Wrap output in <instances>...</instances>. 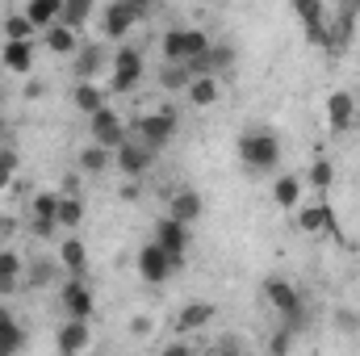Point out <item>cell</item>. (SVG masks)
<instances>
[{"label":"cell","instance_id":"cell-28","mask_svg":"<svg viewBox=\"0 0 360 356\" xmlns=\"http://www.w3.org/2000/svg\"><path fill=\"white\" fill-rule=\"evenodd\" d=\"M306 184H310L319 197H327V189L335 184V168H331V160H323V155H319V160L306 168Z\"/></svg>","mask_w":360,"mask_h":356},{"label":"cell","instance_id":"cell-6","mask_svg":"<svg viewBox=\"0 0 360 356\" xmlns=\"http://www.w3.org/2000/svg\"><path fill=\"white\" fill-rule=\"evenodd\" d=\"M59 306H63L68 319H92L96 298H92V289L84 285V276H72V272H68V281L59 285Z\"/></svg>","mask_w":360,"mask_h":356},{"label":"cell","instance_id":"cell-9","mask_svg":"<svg viewBox=\"0 0 360 356\" xmlns=\"http://www.w3.org/2000/svg\"><path fill=\"white\" fill-rule=\"evenodd\" d=\"M356 117H360L356 92L335 89L327 96V130H331V134H348V130L356 126Z\"/></svg>","mask_w":360,"mask_h":356},{"label":"cell","instance_id":"cell-48","mask_svg":"<svg viewBox=\"0 0 360 356\" xmlns=\"http://www.w3.org/2000/svg\"><path fill=\"white\" fill-rule=\"evenodd\" d=\"M0 105H4V89H0Z\"/></svg>","mask_w":360,"mask_h":356},{"label":"cell","instance_id":"cell-29","mask_svg":"<svg viewBox=\"0 0 360 356\" xmlns=\"http://www.w3.org/2000/svg\"><path fill=\"white\" fill-rule=\"evenodd\" d=\"M188 80H193V72H188V63H164V72H160V84L172 92H184L188 89Z\"/></svg>","mask_w":360,"mask_h":356},{"label":"cell","instance_id":"cell-15","mask_svg":"<svg viewBox=\"0 0 360 356\" xmlns=\"http://www.w3.org/2000/svg\"><path fill=\"white\" fill-rule=\"evenodd\" d=\"M25 285V256L13 243H0V298L17 293Z\"/></svg>","mask_w":360,"mask_h":356},{"label":"cell","instance_id":"cell-36","mask_svg":"<svg viewBox=\"0 0 360 356\" xmlns=\"http://www.w3.org/2000/svg\"><path fill=\"white\" fill-rule=\"evenodd\" d=\"M13 177H17V151L0 147V193L13 189Z\"/></svg>","mask_w":360,"mask_h":356},{"label":"cell","instance_id":"cell-18","mask_svg":"<svg viewBox=\"0 0 360 356\" xmlns=\"http://www.w3.org/2000/svg\"><path fill=\"white\" fill-rule=\"evenodd\" d=\"M168 214L180 218L184 227H193V222L205 214V201H201V193H197V189H176V193L168 197Z\"/></svg>","mask_w":360,"mask_h":356},{"label":"cell","instance_id":"cell-1","mask_svg":"<svg viewBox=\"0 0 360 356\" xmlns=\"http://www.w3.org/2000/svg\"><path fill=\"white\" fill-rule=\"evenodd\" d=\"M239 160L252 168V172H272L276 164H281V139L264 130V126H256V130H243V139H239Z\"/></svg>","mask_w":360,"mask_h":356},{"label":"cell","instance_id":"cell-12","mask_svg":"<svg viewBox=\"0 0 360 356\" xmlns=\"http://www.w3.org/2000/svg\"><path fill=\"white\" fill-rule=\"evenodd\" d=\"M172 272H176L172 256H168V252H164V248H160L155 239L139 248V276H143V281H151V285H164V281H168Z\"/></svg>","mask_w":360,"mask_h":356},{"label":"cell","instance_id":"cell-5","mask_svg":"<svg viewBox=\"0 0 360 356\" xmlns=\"http://www.w3.org/2000/svg\"><path fill=\"white\" fill-rule=\"evenodd\" d=\"M176 130H180V117L172 113V109H151V113H143V117H139V139H143V143H151L155 151H160V147H168V143L176 139Z\"/></svg>","mask_w":360,"mask_h":356},{"label":"cell","instance_id":"cell-2","mask_svg":"<svg viewBox=\"0 0 360 356\" xmlns=\"http://www.w3.org/2000/svg\"><path fill=\"white\" fill-rule=\"evenodd\" d=\"M264 302L276 310V319H281L285 327H293V331L302 327L306 306H302V293H297L293 281H285V276H269V281H264Z\"/></svg>","mask_w":360,"mask_h":356},{"label":"cell","instance_id":"cell-43","mask_svg":"<svg viewBox=\"0 0 360 356\" xmlns=\"http://www.w3.org/2000/svg\"><path fill=\"white\" fill-rule=\"evenodd\" d=\"M8 235H17V222L13 218H0V239H8Z\"/></svg>","mask_w":360,"mask_h":356},{"label":"cell","instance_id":"cell-20","mask_svg":"<svg viewBox=\"0 0 360 356\" xmlns=\"http://www.w3.org/2000/svg\"><path fill=\"white\" fill-rule=\"evenodd\" d=\"M184 96H188L197 109H210V105H218V96H222V89H218V76H214V72H201V76H193V80H188V89H184Z\"/></svg>","mask_w":360,"mask_h":356},{"label":"cell","instance_id":"cell-44","mask_svg":"<svg viewBox=\"0 0 360 356\" xmlns=\"http://www.w3.org/2000/svg\"><path fill=\"white\" fill-rule=\"evenodd\" d=\"M335 4H340L344 13H356V17H360V0H335Z\"/></svg>","mask_w":360,"mask_h":356},{"label":"cell","instance_id":"cell-35","mask_svg":"<svg viewBox=\"0 0 360 356\" xmlns=\"http://www.w3.org/2000/svg\"><path fill=\"white\" fill-rule=\"evenodd\" d=\"M25 348V331H21V323H13V327H4L0 331V356H13Z\"/></svg>","mask_w":360,"mask_h":356},{"label":"cell","instance_id":"cell-26","mask_svg":"<svg viewBox=\"0 0 360 356\" xmlns=\"http://www.w3.org/2000/svg\"><path fill=\"white\" fill-rule=\"evenodd\" d=\"M80 222H84V197L80 193H63L59 197V227L63 231H80Z\"/></svg>","mask_w":360,"mask_h":356},{"label":"cell","instance_id":"cell-19","mask_svg":"<svg viewBox=\"0 0 360 356\" xmlns=\"http://www.w3.org/2000/svg\"><path fill=\"white\" fill-rule=\"evenodd\" d=\"M214 319H218V306H214V302H188V306H180V314H176V331L180 336L201 331V327H210Z\"/></svg>","mask_w":360,"mask_h":356},{"label":"cell","instance_id":"cell-41","mask_svg":"<svg viewBox=\"0 0 360 356\" xmlns=\"http://www.w3.org/2000/svg\"><path fill=\"white\" fill-rule=\"evenodd\" d=\"M59 193H80V177H76V172H68L63 184H59Z\"/></svg>","mask_w":360,"mask_h":356},{"label":"cell","instance_id":"cell-30","mask_svg":"<svg viewBox=\"0 0 360 356\" xmlns=\"http://www.w3.org/2000/svg\"><path fill=\"white\" fill-rule=\"evenodd\" d=\"M92 8H96V0H63V17L59 21H68L72 30H80L92 17Z\"/></svg>","mask_w":360,"mask_h":356},{"label":"cell","instance_id":"cell-22","mask_svg":"<svg viewBox=\"0 0 360 356\" xmlns=\"http://www.w3.org/2000/svg\"><path fill=\"white\" fill-rule=\"evenodd\" d=\"M302 189H306V180L293 177V172H285V177H276V184H272V201H276L281 210H297Z\"/></svg>","mask_w":360,"mask_h":356},{"label":"cell","instance_id":"cell-7","mask_svg":"<svg viewBox=\"0 0 360 356\" xmlns=\"http://www.w3.org/2000/svg\"><path fill=\"white\" fill-rule=\"evenodd\" d=\"M59 189L55 193H38L34 201H30V231L38 235V239H51L55 231H59Z\"/></svg>","mask_w":360,"mask_h":356},{"label":"cell","instance_id":"cell-34","mask_svg":"<svg viewBox=\"0 0 360 356\" xmlns=\"http://www.w3.org/2000/svg\"><path fill=\"white\" fill-rule=\"evenodd\" d=\"M101 68V46H84L76 59V80H92V72Z\"/></svg>","mask_w":360,"mask_h":356},{"label":"cell","instance_id":"cell-32","mask_svg":"<svg viewBox=\"0 0 360 356\" xmlns=\"http://www.w3.org/2000/svg\"><path fill=\"white\" fill-rule=\"evenodd\" d=\"M289 8H293V17H297L302 25H310V21H323V17H327V4H323V0H289Z\"/></svg>","mask_w":360,"mask_h":356},{"label":"cell","instance_id":"cell-38","mask_svg":"<svg viewBox=\"0 0 360 356\" xmlns=\"http://www.w3.org/2000/svg\"><path fill=\"white\" fill-rule=\"evenodd\" d=\"M269 348H272V352H289V348H293V327H285V331H276V336L269 340Z\"/></svg>","mask_w":360,"mask_h":356},{"label":"cell","instance_id":"cell-4","mask_svg":"<svg viewBox=\"0 0 360 356\" xmlns=\"http://www.w3.org/2000/svg\"><path fill=\"white\" fill-rule=\"evenodd\" d=\"M113 164L122 168V177L126 180H139L151 164H155V147L143 143V139H122L117 151H113Z\"/></svg>","mask_w":360,"mask_h":356},{"label":"cell","instance_id":"cell-27","mask_svg":"<svg viewBox=\"0 0 360 356\" xmlns=\"http://www.w3.org/2000/svg\"><path fill=\"white\" fill-rule=\"evenodd\" d=\"M25 17H30L38 30H46V25H55V21L63 17V0H30V4H25Z\"/></svg>","mask_w":360,"mask_h":356},{"label":"cell","instance_id":"cell-39","mask_svg":"<svg viewBox=\"0 0 360 356\" xmlns=\"http://www.w3.org/2000/svg\"><path fill=\"white\" fill-rule=\"evenodd\" d=\"M151 327H155V323H151L147 314H134V319H130V336H139V340H143V336H151Z\"/></svg>","mask_w":360,"mask_h":356},{"label":"cell","instance_id":"cell-25","mask_svg":"<svg viewBox=\"0 0 360 356\" xmlns=\"http://www.w3.org/2000/svg\"><path fill=\"white\" fill-rule=\"evenodd\" d=\"M109 164H113V151H109V147H101V143L80 147V172H84V177H101Z\"/></svg>","mask_w":360,"mask_h":356},{"label":"cell","instance_id":"cell-46","mask_svg":"<svg viewBox=\"0 0 360 356\" xmlns=\"http://www.w3.org/2000/svg\"><path fill=\"white\" fill-rule=\"evenodd\" d=\"M340 327H348V331H356L360 323H356V314H340Z\"/></svg>","mask_w":360,"mask_h":356},{"label":"cell","instance_id":"cell-3","mask_svg":"<svg viewBox=\"0 0 360 356\" xmlns=\"http://www.w3.org/2000/svg\"><path fill=\"white\" fill-rule=\"evenodd\" d=\"M143 72H147V63H143V51H139V46H122V51L113 55L109 89H113V92H134L139 84H143Z\"/></svg>","mask_w":360,"mask_h":356},{"label":"cell","instance_id":"cell-17","mask_svg":"<svg viewBox=\"0 0 360 356\" xmlns=\"http://www.w3.org/2000/svg\"><path fill=\"white\" fill-rule=\"evenodd\" d=\"M42 34V46L51 51V55H76L80 51V34L68 25V21H55V25H46V30H38Z\"/></svg>","mask_w":360,"mask_h":356},{"label":"cell","instance_id":"cell-37","mask_svg":"<svg viewBox=\"0 0 360 356\" xmlns=\"http://www.w3.org/2000/svg\"><path fill=\"white\" fill-rule=\"evenodd\" d=\"M235 63V46H226V42H214L210 46V68H214V76L222 72V68H231Z\"/></svg>","mask_w":360,"mask_h":356},{"label":"cell","instance_id":"cell-49","mask_svg":"<svg viewBox=\"0 0 360 356\" xmlns=\"http://www.w3.org/2000/svg\"><path fill=\"white\" fill-rule=\"evenodd\" d=\"M356 105H360V89H356Z\"/></svg>","mask_w":360,"mask_h":356},{"label":"cell","instance_id":"cell-23","mask_svg":"<svg viewBox=\"0 0 360 356\" xmlns=\"http://www.w3.org/2000/svg\"><path fill=\"white\" fill-rule=\"evenodd\" d=\"M72 105L89 117V113H96V109L105 105V89H101L96 80H76V89H72Z\"/></svg>","mask_w":360,"mask_h":356},{"label":"cell","instance_id":"cell-8","mask_svg":"<svg viewBox=\"0 0 360 356\" xmlns=\"http://www.w3.org/2000/svg\"><path fill=\"white\" fill-rule=\"evenodd\" d=\"M293 227H297L302 235H335V210L319 197V201L293 210Z\"/></svg>","mask_w":360,"mask_h":356},{"label":"cell","instance_id":"cell-45","mask_svg":"<svg viewBox=\"0 0 360 356\" xmlns=\"http://www.w3.org/2000/svg\"><path fill=\"white\" fill-rule=\"evenodd\" d=\"M130 4H134V8H139V13H143V17H147V13H151V8H155V0H130Z\"/></svg>","mask_w":360,"mask_h":356},{"label":"cell","instance_id":"cell-13","mask_svg":"<svg viewBox=\"0 0 360 356\" xmlns=\"http://www.w3.org/2000/svg\"><path fill=\"white\" fill-rule=\"evenodd\" d=\"M134 21H143V13H139V8H134L130 0H113V4L105 8V21H101V34L117 42V38H126V34L134 30Z\"/></svg>","mask_w":360,"mask_h":356},{"label":"cell","instance_id":"cell-10","mask_svg":"<svg viewBox=\"0 0 360 356\" xmlns=\"http://www.w3.org/2000/svg\"><path fill=\"white\" fill-rule=\"evenodd\" d=\"M89 130H92V143H101V147H109V151H117V143L126 139V122H122V113L109 109V105H101L96 113H89Z\"/></svg>","mask_w":360,"mask_h":356},{"label":"cell","instance_id":"cell-31","mask_svg":"<svg viewBox=\"0 0 360 356\" xmlns=\"http://www.w3.org/2000/svg\"><path fill=\"white\" fill-rule=\"evenodd\" d=\"M0 30H4V38H34V34H38V25H34L25 13H8Z\"/></svg>","mask_w":360,"mask_h":356},{"label":"cell","instance_id":"cell-24","mask_svg":"<svg viewBox=\"0 0 360 356\" xmlns=\"http://www.w3.org/2000/svg\"><path fill=\"white\" fill-rule=\"evenodd\" d=\"M214 46V38L205 34V30H197V25H180V59L188 63V59H197V55H205Z\"/></svg>","mask_w":360,"mask_h":356},{"label":"cell","instance_id":"cell-40","mask_svg":"<svg viewBox=\"0 0 360 356\" xmlns=\"http://www.w3.org/2000/svg\"><path fill=\"white\" fill-rule=\"evenodd\" d=\"M42 281H51V265H34L25 276V285H42Z\"/></svg>","mask_w":360,"mask_h":356},{"label":"cell","instance_id":"cell-11","mask_svg":"<svg viewBox=\"0 0 360 356\" xmlns=\"http://www.w3.org/2000/svg\"><path fill=\"white\" fill-rule=\"evenodd\" d=\"M155 243L172 256V265H184V252H188V227L180 222V218H172V214H164L160 222H155Z\"/></svg>","mask_w":360,"mask_h":356},{"label":"cell","instance_id":"cell-16","mask_svg":"<svg viewBox=\"0 0 360 356\" xmlns=\"http://www.w3.org/2000/svg\"><path fill=\"white\" fill-rule=\"evenodd\" d=\"M0 63H4L13 76H25V72L34 68V38H4Z\"/></svg>","mask_w":360,"mask_h":356},{"label":"cell","instance_id":"cell-21","mask_svg":"<svg viewBox=\"0 0 360 356\" xmlns=\"http://www.w3.org/2000/svg\"><path fill=\"white\" fill-rule=\"evenodd\" d=\"M59 265H63V272H72V276H84V268H89V248H84L80 235H68V239L59 243Z\"/></svg>","mask_w":360,"mask_h":356},{"label":"cell","instance_id":"cell-47","mask_svg":"<svg viewBox=\"0 0 360 356\" xmlns=\"http://www.w3.org/2000/svg\"><path fill=\"white\" fill-rule=\"evenodd\" d=\"M8 139V122H4V113H0V143Z\"/></svg>","mask_w":360,"mask_h":356},{"label":"cell","instance_id":"cell-33","mask_svg":"<svg viewBox=\"0 0 360 356\" xmlns=\"http://www.w3.org/2000/svg\"><path fill=\"white\" fill-rule=\"evenodd\" d=\"M302 34H306V42L310 46H323V51H331V21L323 17V21H310V25H302Z\"/></svg>","mask_w":360,"mask_h":356},{"label":"cell","instance_id":"cell-14","mask_svg":"<svg viewBox=\"0 0 360 356\" xmlns=\"http://www.w3.org/2000/svg\"><path fill=\"white\" fill-rule=\"evenodd\" d=\"M55 348H59L63 356L89 352V348H92V327H89V319H68V323L55 331Z\"/></svg>","mask_w":360,"mask_h":356},{"label":"cell","instance_id":"cell-42","mask_svg":"<svg viewBox=\"0 0 360 356\" xmlns=\"http://www.w3.org/2000/svg\"><path fill=\"white\" fill-rule=\"evenodd\" d=\"M13 323H17V314H13V306H0V331H4V327H13Z\"/></svg>","mask_w":360,"mask_h":356}]
</instances>
